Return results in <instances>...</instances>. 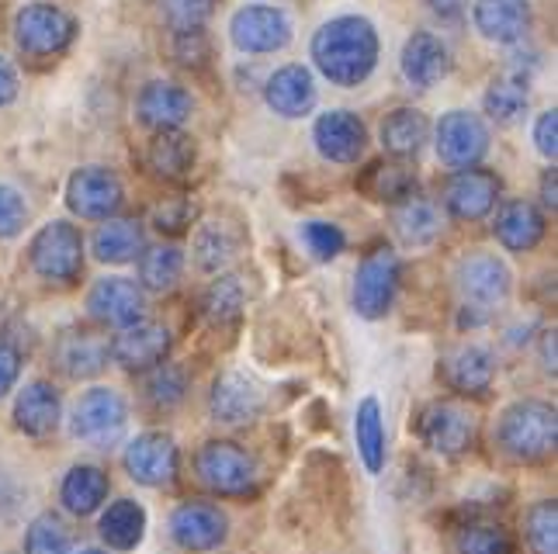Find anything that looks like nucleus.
<instances>
[{"mask_svg":"<svg viewBox=\"0 0 558 554\" xmlns=\"http://www.w3.org/2000/svg\"><path fill=\"white\" fill-rule=\"evenodd\" d=\"M378 32L368 17L340 14L313 35V63L337 87L364 84L378 66Z\"/></svg>","mask_w":558,"mask_h":554,"instance_id":"f257e3e1","label":"nucleus"},{"mask_svg":"<svg viewBox=\"0 0 558 554\" xmlns=\"http://www.w3.org/2000/svg\"><path fill=\"white\" fill-rule=\"evenodd\" d=\"M558 441V413L551 403L542 398H517L504 413H499L496 423V444L507 457L521 465H537L548 461L555 454Z\"/></svg>","mask_w":558,"mask_h":554,"instance_id":"f03ea898","label":"nucleus"},{"mask_svg":"<svg viewBox=\"0 0 558 554\" xmlns=\"http://www.w3.org/2000/svg\"><path fill=\"white\" fill-rule=\"evenodd\" d=\"M195 479L222 500H250L260 489V465L236 441H205L195 454Z\"/></svg>","mask_w":558,"mask_h":554,"instance_id":"7ed1b4c3","label":"nucleus"},{"mask_svg":"<svg viewBox=\"0 0 558 554\" xmlns=\"http://www.w3.org/2000/svg\"><path fill=\"white\" fill-rule=\"evenodd\" d=\"M28 267L38 281L56 288H73L84 274V236L66 219L46 222L28 243Z\"/></svg>","mask_w":558,"mask_h":554,"instance_id":"20e7f679","label":"nucleus"},{"mask_svg":"<svg viewBox=\"0 0 558 554\" xmlns=\"http://www.w3.org/2000/svg\"><path fill=\"white\" fill-rule=\"evenodd\" d=\"M129 430V403L119 389L94 385L81 392L70 413V433L90 451H111Z\"/></svg>","mask_w":558,"mask_h":554,"instance_id":"39448f33","label":"nucleus"},{"mask_svg":"<svg viewBox=\"0 0 558 554\" xmlns=\"http://www.w3.org/2000/svg\"><path fill=\"white\" fill-rule=\"evenodd\" d=\"M413 433L440 457H465L478 444V416L458 398H434L416 413Z\"/></svg>","mask_w":558,"mask_h":554,"instance_id":"423d86ee","label":"nucleus"},{"mask_svg":"<svg viewBox=\"0 0 558 554\" xmlns=\"http://www.w3.org/2000/svg\"><path fill=\"white\" fill-rule=\"evenodd\" d=\"M399 278H402V260L392 246H385V243L372 246L354 271V288H351L354 312L368 322L389 316L396 305Z\"/></svg>","mask_w":558,"mask_h":554,"instance_id":"0eeeda50","label":"nucleus"},{"mask_svg":"<svg viewBox=\"0 0 558 554\" xmlns=\"http://www.w3.org/2000/svg\"><path fill=\"white\" fill-rule=\"evenodd\" d=\"M76 22L56 4H25L14 14V42L32 60H52L70 49Z\"/></svg>","mask_w":558,"mask_h":554,"instance_id":"6e6552de","label":"nucleus"},{"mask_svg":"<svg viewBox=\"0 0 558 554\" xmlns=\"http://www.w3.org/2000/svg\"><path fill=\"white\" fill-rule=\"evenodd\" d=\"M122 468L136 485L163 489L178 479V468H181L178 441L163 430H143L125 444Z\"/></svg>","mask_w":558,"mask_h":554,"instance_id":"1a4fd4ad","label":"nucleus"},{"mask_svg":"<svg viewBox=\"0 0 558 554\" xmlns=\"http://www.w3.org/2000/svg\"><path fill=\"white\" fill-rule=\"evenodd\" d=\"M454 284L461 292V305H475V309L496 312L499 305L510 298L513 274H510V267H507L504 257L475 250V254L458 260Z\"/></svg>","mask_w":558,"mask_h":554,"instance_id":"9d476101","label":"nucleus"},{"mask_svg":"<svg viewBox=\"0 0 558 554\" xmlns=\"http://www.w3.org/2000/svg\"><path fill=\"white\" fill-rule=\"evenodd\" d=\"M122 201H125V187L119 174L108 167H81L66 181V208L76 219L108 222L119 216Z\"/></svg>","mask_w":558,"mask_h":554,"instance_id":"9b49d317","label":"nucleus"},{"mask_svg":"<svg viewBox=\"0 0 558 554\" xmlns=\"http://www.w3.org/2000/svg\"><path fill=\"white\" fill-rule=\"evenodd\" d=\"M499 374L496 354L483 343H458L437 360V378L448 392L461 398H483Z\"/></svg>","mask_w":558,"mask_h":554,"instance_id":"f8f14e48","label":"nucleus"},{"mask_svg":"<svg viewBox=\"0 0 558 554\" xmlns=\"http://www.w3.org/2000/svg\"><path fill=\"white\" fill-rule=\"evenodd\" d=\"M170 541L187 554L219 551L229 541V517L226 509L205 500H187L170 513Z\"/></svg>","mask_w":558,"mask_h":554,"instance_id":"ddd939ff","label":"nucleus"},{"mask_svg":"<svg viewBox=\"0 0 558 554\" xmlns=\"http://www.w3.org/2000/svg\"><path fill=\"white\" fill-rule=\"evenodd\" d=\"M170 347H174V340H170V330L163 322L143 319L136 327L119 330L108 340V357L111 365H119L129 374H146L163 365L170 357Z\"/></svg>","mask_w":558,"mask_h":554,"instance_id":"4468645a","label":"nucleus"},{"mask_svg":"<svg viewBox=\"0 0 558 554\" xmlns=\"http://www.w3.org/2000/svg\"><path fill=\"white\" fill-rule=\"evenodd\" d=\"M489 152V125L472 111H448L437 122V157L451 170H472Z\"/></svg>","mask_w":558,"mask_h":554,"instance_id":"2eb2a0df","label":"nucleus"},{"mask_svg":"<svg viewBox=\"0 0 558 554\" xmlns=\"http://www.w3.org/2000/svg\"><path fill=\"white\" fill-rule=\"evenodd\" d=\"M267 409V398L254 378H246L240 371H222L211 381L208 392V416L219 427H250L257 423Z\"/></svg>","mask_w":558,"mask_h":554,"instance_id":"dca6fc26","label":"nucleus"},{"mask_svg":"<svg viewBox=\"0 0 558 554\" xmlns=\"http://www.w3.org/2000/svg\"><path fill=\"white\" fill-rule=\"evenodd\" d=\"M87 316L94 322H101V327L129 330L146 319V292L136 281L108 274L101 281H94V288L87 292Z\"/></svg>","mask_w":558,"mask_h":554,"instance_id":"f3484780","label":"nucleus"},{"mask_svg":"<svg viewBox=\"0 0 558 554\" xmlns=\"http://www.w3.org/2000/svg\"><path fill=\"white\" fill-rule=\"evenodd\" d=\"M14 430L32 436V441H46L63 423V395L52 385L49 378H32L25 381V389H17L14 395Z\"/></svg>","mask_w":558,"mask_h":554,"instance_id":"a211bd4d","label":"nucleus"},{"mask_svg":"<svg viewBox=\"0 0 558 554\" xmlns=\"http://www.w3.org/2000/svg\"><path fill=\"white\" fill-rule=\"evenodd\" d=\"M108 336L90 327H70L52 340V365L73 381H90L108 368Z\"/></svg>","mask_w":558,"mask_h":554,"instance_id":"6ab92c4d","label":"nucleus"},{"mask_svg":"<svg viewBox=\"0 0 558 554\" xmlns=\"http://www.w3.org/2000/svg\"><path fill=\"white\" fill-rule=\"evenodd\" d=\"M499 190H504V184H499L493 170H454L451 181L445 184V208L458 222H478L499 205Z\"/></svg>","mask_w":558,"mask_h":554,"instance_id":"aec40b11","label":"nucleus"},{"mask_svg":"<svg viewBox=\"0 0 558 554\" xmlns=\"http://www.w3.org/2000/svg\"><path fill=\"white\" fill-rule=\"evenodd\" d=\"M229 38H233V46L240 52L264 56V52H278L288 46L292 25H288V17L278 8L246 4L233 14V22H229Z\"/></svg>","mask_w":558,"mask_h":554,"instance_id":"412c9836","label":"nucleus"},{"mask_svg":"<svg viewBox=\"0 0 558 554\" xmlns=\"http://www.w3.org/2000/svg\"><path fill=\"white\" fill-rule=\"evenodd\" d=\"M313 143L323 160L357 163L368 149V125L354 111H326L313 125Z\"/></svg>","mask_w":558,"mask_h":554,"instance_id":"4be33fe9","label":"nucleus"},{"mask_svg":"<svg viewBox=\"0 0 558 554\" xmlns=\"http://www.w3.org/2000/svg\"><path fill=\"white\" fill-rule=\"evenodd\" d=\"M548 222L545 212L527 198H510L496 208L493 219V236L496 243L510 254H531L537 243L545 239Z\"/></svg>","mask_w":558,"mask_h":554,"instance_id":"5701e85b","label":"nucleus"},{"mask_svg":"<svg viewBox=\"0 0 558 554\" xmlns=\"http://www.w3.org/2000/svg\"><path fill=\"white\" fill-rule=\"evenodd\" d=\"M399 66H402V76H407L410 87L430 90L451 73V52L434 32H413L407 38V46H402Z\"/></svg>","mask_w":558,"mask_h":554,"instance_id":"b1692460","label":"nucleus"},{"mask_svg":"<svg viewBox=\"0 0 558 554\" xmlns=\"http://www.w3.org/2000/svg\"><path fill=\"white\" fill-rule=\"evenodd\" d=\"M191 108H195L191 94L174 81H149L136 98L140 122L153 132L181 128L191 119Z\"/></svg>","mask_w":558,"mask_h":554,"instance_id":"393cba45","label":"nucleus"},{"mask_svg":"<svg viewBox=\"0 0 558 554\" xmlns=\"http://www.w3.org/2000/svg\"><path fill=\"white\" fill-rule=\"evenodd\" d=\"M475 28L496 46H517L531 32V0H475Z\"/></svg>","mask_w":558,"mask_h":554,"instance_id":"a878e982","label":"nucleus"},{"mask_svg":"<svg viewBox=\"0 0 558 554\" xmlns=\"http://www.w3.org/2000/svg\"><path fill=\"white\" fill-rule=\"evenodd\" d=\"M264 101L275 114L281 119H302V114H310L313 104H316V81L313 73L299 66V63H288L281 66L275 76H267L264 84Z\"/></svg>","mask_w":558,"mask_h":554,"instance_id":"bb28decb","label":"nucleus"},{"mask_svg":"<svg viewBox=\"0 0 558 554\" xmlns=\"http://www.w3.org/2000/svg\"><path fill=\"white\" fill-rule=\"evenodd\" d=\"M195 160H198V146L187 132H181V128L153 132V139L146 146V167L160 181H170V184L187 181L191 170H195Z\"/></svg>","mask_w":558,"mask_h":554,"instance_id":"cd10ccee","label":"nucleus"},{"mask_svg":"<svg viewBox=\"0 0 558 554\" xmlns=\"http://www.w3.org/2000/svg\"><path fill=\"white\" fill-rule=\"evenodd\" d=\"M354 187H357V195H364L368 201L399 205L416 195V170L402 160H372L357 174Z\"/></svg>","mask_w":558,"mask_h":554,"instance_id":"c85d7f7f","label":"nucleus"},{"mask_svg":"<svg viewBox=\"0 0 558 554\" xmlns=\"http://www.w3.org/2000/svg\"><path fill=\"white\" fill-rule=\"evenodd\" d=\"M108 492H111V479L108 471L98 465H73L63 482H60V503L70 517H94L101 513L108 503Z\"/></svg>","mask_w":558,"mask_h":554,"instance_id":"c756f323","label":"nucleus"},{"mask_svg":"<svg viewBox=\"0 0 558 554\" xmlns=\"http://www.w3.org/2000/svg\"><path fill=\"white\" fill-rule=\"evenodd\" d=\"M354 444L368 475H381L389 461V433H385V409L375 395H364L354 409Z\"/></svg>","mask_w":558,"mask_h":554,"instance_id":"7c9ffc66","label":"nucleus"},{"mask_svg":"<svg viewBox=\"0 0 558 554\" xmlns=\"http://www.w3.org/2000/svg\"><path fill=\"white\" fill-rule=\"evenodd\" d=\"M149 517L143 503L136 500H114L101 509L98 517V538L105 541V551H136L146 538Z\"/></svg>","mask_w":558,"mask_h":554,"instance_id":"2f4dec72","label":"nucleus"},{"mask_svg":"<svg viewBox=\"0 0 558 554\" xmlns=\"http://www.w3.org/2000/svg\"><path fill=\"white\" fill-rule=\"evenodd\" d=\"M90 250L101 263H132L146 250V233L140 219H108L94 229Z\"/></svg>","mask_w":558,"mask_h":554,"instance_id":"473e14b6","label":"nucleus"},{"mask_svg":"<svg viewBox=\"0 0 558 554\" xmlns=\"http://www.w3.org/2000/svg\"><path fill=\"white\" fill-rule=\"evenodd\" d=\"M392 229L402 246H413V250H423L440 239V229H445V219H440V208L430 198H407L396 205L392 212Z\"/></svg>","mask_w":558,"mask_h":554,"instance_id":"72a5a7b5","label":"nucleus"},{"mask_svg":"<svg viewBox=\"0 0 558 554\" xmlns=\"http://www.w3.org/2000/svg\"><path fill=\"white\" fill-rule=\"evenodd\" d=\"M202 319L211 330H236L243 322V309H246V292L243 281L236 274H216V281L202 292Z\"/></svg>","mask_w":558,"mask_h":554,"instance_id":"f704fd0d","label":"nucleus"},{"mask_svg":"<svg viewBox=\"0 0 558 554\" xmlns=\"http://www.w3.org/2000/svg\"><path fill=\"white\" fill-rule=\"evenodd\" d=\"M378 136H381L385 152H392L396 160H407V157H416L423 143H427L430 122L420 108H396L381 119Z\"/></svg>","mask_w":558,"mask_h":554,"instance_id":"c9c22d12","label":"nucleus"},{"mask_svg":"<svg viewBox=\"0 0 558 554\" xmlns=\"http://www.w3.org/2000/svg\"><path fill=\"white\" fill-rule=\"evenodd\" d=\"M243 236L236 225L229 222H205L195 233V263L205 274H222L229 263L240 257Z\"/></svg>","mask_w":558,"mask_h":554,"instance_id":"e433bc0d","label":"nucleus"},{"mask_svg":"<svg viewBox=\"0 0 558 554\" xmlns=\"http://www.w3.org/2000/svg\"><path fill=\"white\" fill-rule=\"evenodd\" d=\"M184 278V250L174 243H157L146 246L140 254V288L153 295H167L178 288V281Z\"/></svg>","mask_w":558,"mask_h":554,"instance_id":"4c0bfd02","label":"nucleus"},{"mask_svg":"<svg viewBox=\"0 0 558 554\" xmlns=\"http://www.w3.org/2000/svg\"><path fill=\"white\" fill-rule=\"evenodd\" d=\"M454 554H517V541L499 520L465 517L454 527Z\"/></svg>","mask_w":558,"mask_h":554,"instance_id":"58836bf2","label":"nucleus"},{"mask_svg":"<svg viewBox=\"0 0 558 554\" xmlns=\"http://www.w3.org/2000/svg\"><path fill=\"white\" fill-rule=\"evenodd\" d=\"M191 392V374L184 365L163 360L160 368H153L143 374V403L153 413H174Z\"/></svg>","mask_w":558,"mask_h":554,"instance_id":"ea45409f","label":"nucleus"},{"mask_svg":"<svg viewBox=\"0 0 558 554\" xmlns=\"http://www.w3.org/2000/svg\"><path fill=\"white\" fill-rule=\"evenodd\" d=\"M527 101H531L527 76L507 73V76H499V81L489 84L486 98H483V108H486V114H489L496 125H513V122L524 119Z\"/></svg>","mask_w":558,"mask_h":554,"instance_id":"a19ab883","label":"nucleus"},{"mask_svg":"<svg viewBox=\"0 0 558 554\" xmlns=\"http://www.w3.org/2000/svg\"><path fill=\"white\" fill-rule=\"evenodd\" d=\"M22 551L25 554H73V530L60 513L46 509L28 520Z\"/></svg>","mask_w":558,"mask_h":554,"instance_id":"79ce46f5","label":"nucleus"},{"mask_svg":"<svg viewBox=\"0 0 558 554\" xmlns=\"http://www.w3.org/2000/svg\"><path fill=\"white\" fill-rule=\"evenodd\" d=\"M149 222L160 236H184V233H191V225L198 222V201L187 195L160 198L149 208Z\"/></svg>","mask_w":558,"mask_h":554,"instance_id":"37998d69","label":"nucleus"},{"mask_svg":"<svg viewBox=\"0 0 558 554\" xmlns=\"http://www.w3.org/2000/svg\"><path fill=\"white\" fill-rule=\"evenodd\" d=\"M524 533L534 554H558V503L537 500L524 517Z\"/></svg>","mask_w":558,"mask_h":554,"instance_id":"c03bdc74","label":"nucleus"},{"mask_svg":"<svg viewBox=\"0 0 558 554\" xmlns=\"http://www.w3.org/2000/svg\"><path fill=\"white\" fill-rule=\"evenodd\" d=\"M299 233H302L305 250H310L319 263H330L348 250V236H343V229L333 222H302Z\"/></svg>","mask_w":558,"mask_h":554,"instance_id":"a18cd8bd","label":"nucleus"},{"mask_svg":"<svg viewBox=\"0 0 558 554\" xmlns=\"http://www.w3.org/2000/svg\"><path fill=\"white\" fill-rule=\"evenodd\" d=\"M157 4L163 22L174 32H184V28H205L208 17L216 14L219 0H157Z\"/></svg>","mask_w":558,"mask_h":554,"instance_id":"49530a36","label":"nucleus"},{"mask_svg":"<svg viewBox=\"0 0 558 554\" xmlns=\"http://www.w3.org/2000/svg\"><path fill=\"white\" fill-rule=\"evenodd\" d=\"M170 52H174V60L187 70H202L208 66L211 60V38L205 28H184V32H174L170 38Z\"/></svg>","mask_w":558,"mask_h":554,"instance_id":"de8ad7c7","label":"nucleus"},{"mask_svg":"<svg viewBox=\"0 0 558 554\" xmlns=\"http://www.w3.org/2000/svg\"><path fill=\"white\" fill-rule=\"evenodd\" d=\"M28 225V205L17 195L14 187L0 184V243L22 236V229Z\"/></svg>","mask_w":558,"mask_h":554,"instance_id":"09e8293b","label":"nucleus"},{"mask_svg":"<svg viewBox=\"0 0 558 554\" xmlns=\"http://www.w3.org/2000/svg\"><path fill=\"white\" fill-rule=\"evenodd\" d=\"M534 146L537 152H542L545 160H555V152H558V111H545V114H537V122H534Z\"/></svg>","mask_w":558,"mask_h":554,"instance_id":"8fccbe9b","label":"nucleus"},{"mask_svg":"<svg viewBox=\"0 0 558 554\" xmlns=\"http://www.w3.org/2000/svg\"><path fill=\"white\" fill-rule=\"evenodd\" d=\"M17 378H22V354L0 336V398H4L8 392H14Z\"/></svg>","mask_w":558,"mask_h":554,"instance_id":"3c124183","label":"nucleus"},{"mask_svg":"<svg viewBox=\"0 0 558 554\" xmlns=\"http://www.w3.org/2000/svg\"><path fill=\"white\" fill-rule=\"evenodd\" d=\"M22 500H25V489L17 485V479L4 468V461H0V520H11L17 506H22Z\"/></svg>","mask_w":558,"mask_h":554,"instance_id":"603ef678","label":"nucleus"},{"mask_svg":"<svg viewBox=\"0 0 558 554\" xmlns=\"http://www.w3.org/2000/svg\"><path fill=\"white\" fill-rule=\"evenodd\" d=\"M17 98V70L0 56V108H8Z\"/></svg>","mask_w":558,"mask_h":554,"instance_id":"864d4df0","label":"nucleus"},{"mask_svg":"<svg viewBox=\"0 0 558 554\" xmlns=\"http://www.w3.org/2000/svg\"><path fill=\"white\" fill-rule=\"evenodd\" d=\"M427 8L440 17V22H458V17L465 14L469 0H427Z\"/></svg>","mask_w":558,"mask_h":554,"instance_id":"5fc2aeb1","label":"nucleus"},{"mask_svg":"<svg viewBox=\"0 0 558 554\" xmlns=\"http://www.w3.org/2000/svg\"><path fill=\"white\" fill-rule=\"evenodd\" d=\"M537 350H542V368H545V374L555 378V330H545L542 336H537Z\"/></svg>","mask_w":558,"mask_h":554,"instance_id":"6e6d98bb","label":"nucleus"},{"mask_svg":"<svg viewBox=\"0 0 558 554\" xmlns=\"http://www.w3.org/2000/svg\"><path fill=\"white\" fill-rule=\"evenodd\" d=\"M542 208H548V212H555L558 208V184H555V167L545 170L542 174Z\"/></svg>","mask_w":558,"mask_h":554,"instance_id":"4d7b16f0","label":"nucleus"},{"mask_svg":"<svg viewBox=\"0 0 558 554\" xmlns=\"http://www.w3.org/2000/svg\"><path fill=\"white\" fill-rule=\"evenodd\" d=\"M73 554H111V551H105V547H81V551H73Z\"/></svg>","mask_w":558,"mask_h":554,"instance_id":"13d9d810","label":"nucleus"}]
</instances>
